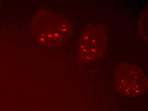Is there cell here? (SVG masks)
Masks as SVG:
<instances>
[{
	"label": "cell",
	"mask_w": 148,
	"mask_h": 111,
	"mask_svg": "<svg viewBox=\"0 0 148 111\" xmlns=\"http://www.w3.org/2000/svg\"><path fill=\"white\" fill-rule=\"evenodd\" d=\"M114 84L119 93L129 97L142 95L148 89L145 73L138 67L129 63L122 64L116 68Z\"/></svg>",
	"instance_id": "cell-1"
},
{
	"label": "cell",
	"mask_w": 148,
	"mask_h": 111,
	"mask_svg": "<svg viewBox=\"0 0 148 111\" xmlns=\"http://www.w3.org/2000/svg\"><path fill=\"white\" fill-rule=\"evenodd\" d=\"M107 38L102 28L92 25L85 30L80 39V60L87 63L97 60L103 56L106 48Z\"/></svg>",
	"instance_id": "cell-2"
}]
</instances>
